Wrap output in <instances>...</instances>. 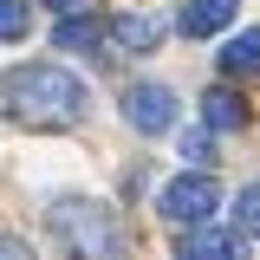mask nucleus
<instances>
[{
    "label": "nucleus",
    "mask_w": 260,
    "mask_h": 260,
    "mask_svg": "<svg viewBox=\"0 0 260 260\" xmlns=\"http://www.w3.org/2000/svg\"><path fill=\"white\" fill-rule=\"evenodd\" d=\"M111 46L117 52H156L162 46V20H150V13H117L111 20Z\"/></svg>",
    "instance_id": "nucleus-6"
},
{
    "label": "nucleus",
    "mask_w": 260,
    "mask_h": 260,
    "mask_svg": "<svg viewBox=\"0 0 260 260\" xmlns=\"http://www.w3.org/2000/svg\"><path fill=\"white\" fill-rule=\"evenodd\" d=\"M234 247H241V241L221 234V228H189V234H182V254L189 260H234Z\"/></svg>",
    "instance_id": "nucleus-8"
},
{
    "label": "nucleus",
    "mask_w": 260,
    "mask_h": 260,
    "mask_svg": "<svg viewBox=\"0 0 260 260\" xmlns=\"http://www.w3.org/2000/svg\"><path fill=\"white\" fill-rule=\"evenodd\" d=\"M234 228H241L247 241H260V182H247V189L234 195Z\"/></svg>",
    "instance_id": "nucleus-10"
},
{
    "label": "nucleus",
    "mask_w": 260,
    "mask_h": 260,
    "mask_svg": "<svg viewBox=\"0 0 260 260\" xmlns=\"http://www.w3.org/2000/svg\"><path fill=\"white\" fill-rule=\"evenodd\" d=\"M234 13H241V0H189L176 26L189 32V39H215V32H221L228 20H234Z\"/></svg>",
    "instance_id": "nucleus-5"
},
{
    "label": "nucleus",
    "mask_w": 260,
    "mask_h": 260,
    "mask_svg": "<svg viewBox=\"0 0 260 260\" xmlns=\"http://www.w3.org/2000/svg\"><path fill=\"white\" fill-rule=\"evenodd\" d=\"M98 39H111V20H98V13H52V52H85Z\"/></svg>",
    "instance_id": "nucleus-4"
},
{
    "label": "nucleus",
    "mask_w": 260,
    "mask_h": 260,
    "mask_svg": "<svg viewBox=\"0 0 260 260\" xmlns=\"http://www.w3.org/2000/svg\"><path fill=\"white\" fill-rule=\"evenodd\" d=\"M215 208H221V182L215 176H176V182H162L156 195V215L162 221H176V228H195V221H215Z\"/></svg>",
    "instance_id": "nucleus-2"
},
{
    "label": "nucleus",
    "mask_w": 260,
    "mask_h": 260,
    "mask_svg": "<svg viewBox=\"0 0 260 260\" xmlns=\"http://www.w3.org/2000/svg\"><path fill=\"white\" fill-rule=\"evenodd\" d=\"M0 104L20 117V124H39V130H59V124H78L85 117V78L78 72H65L52 59H32V65H13L7 78H0Z\"/></svg>",
    "instance_id": "nucleus-1"
},
{
    "label": "nucleus",
    "mask_w": 260,
    "mask_h": 260,
    "mask_svg": "<svg viewBox=\"0 0 260 260\" xmlns=\"http://www.w3.org/2000/svg\"><path fill=\"white\" fill-rule=\"evenodd\" d=\"M182 156H189V162H208V156H215V124L189 130V137H182Z\"/></svg>",
    "instance_id": "nucleus-12"
},
{
    "label": "nucleus",
    "mask_w": 260,
    "mask_h": 260,
    "mask_svg": "<svg viewBox=\"0 0 260 260\" xmlns=\"http://www.w3.org/2000/svg\"><path fill=\"white\" fill-rule=\"evenodd\" d=\"M124 124L143 130V137L176 130V91H169V85H130L124 91Z\"/></svg>",
    "instance_id": "nucleus-3"
},
{
    "label": "nucleus",
    "mask_w": 260,
    "mask_h": 260,
    "mask_svg": "<svg viewBox=\"0 0 260 260\" xmlns=\"http://www.w3.org/2000/svg\"><path fill=\"white\" fill-rule=\"evenodd\" d=\"M202 124H215V130H241V124H247V104H241L234 91H208V98H202Z\"/></svg>",
    "instance_id": "nucleus-9"
},
{
    "label": "nucleus",
    "mask_w": 260,
    "mask_h": 260,
    "mask_svg": "<svg viewBox=\"0 0 260 260\" xmlns=\"http://www.w3.org/2000/svg\"><path fill=\"white\" fill-rule=\"evenodd\" d=\"M215 65H221L228 78H260V26H247V32H234L221 52H215Z\"/></svg>",
    "instance_id": "nucleus-7"
},
{
    "label": "nucleus",
    "mask_w": 260,
    "mask_h": 260,
    "mask_svg": "<svg viewBox=\"0 0 260 260\" xmlns=\"http://www.w3.org/2000/svg\"><path fill=\"white\" fill-rule=\"evenodd\" d=\"M26 26H32L26 0H0V39H26Z\"/></svg>",
    "instance_id": "nucleus-11"
},
{
    "label": "nucleus",
    "mask_w": 260,
    "mask_h": 260,
    "mask_svg": "<svg viewBox=\"0 0 260 260\" xmlns=\"http://www.w3.org/2000/svg\"><path fill=\"white\" fill-rule=\"evenodd\" d=\"M46 7H52V13H78L85 0H46Z\"/></svg>",
    "instance_id": "nucleus-13"
}]
</instances>
